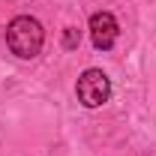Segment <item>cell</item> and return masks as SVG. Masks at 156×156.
Returning <instances> with one entry per match:
<instances>
[{"label": "cell", "mask_w": 156, "mask_h": 156, "mask_svg": "<svg viewBox=\"0 0 156 156\" xmlns=\"http://www.w3.org/2000/svg\"><path fill=\"white\" fill-rule=\"evenodd\" d=\"M42 42H45V30L36 18L30 15H18V18L9 21L6 27V45L9 51L21 60H33L42 51Z\"/></svg>", "instance_id": "1"}, {"label": "cell", "mask_w": 156, "mask_h": 156, "mask_svg": "<svg viewBox=\"0 0 156 156\" xmlns=\"http://www.w3.org/2000/svg\"><path fill=\"white\" fill-rule=\"evenodd\" d=\"M75 90H78V99H81L84 108H99L111 96V81L102 69H84Z\"/></svg>", "instance_id": "2"}, {"label": "cell", "mask_w": 156, "mask_h": 156, "mask_svg": "<svg viewBox=\"0 0 156 156\" xmlns=\"http://www.w3.org/2000/svg\"><path fill=\"white\" fill-rule=\"evenodd\" d=\"M90 39L99 51H108L117 42V18L111 12H93L90 15Z\"/></svg>", "instance_id": "3"}, {"label": "cell", "mask_w": 156, "mask_h": 156, "mask_svg": "<svg viewBox=\"0 0 156 156\" xmlns=\"http://www.w3.org/2000/svg\"><path fill=\"white\" fill-rule=\"evenodd\" d=\"M78 42H81V33H78L75 27H66L63 30V45L66 48H78Z\"/></svg>", "instance_id": "4"}]
</instances>
